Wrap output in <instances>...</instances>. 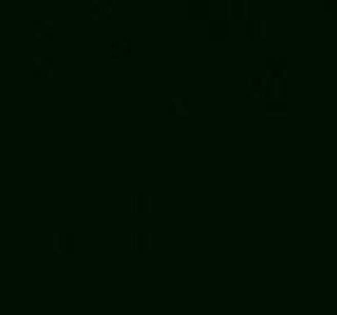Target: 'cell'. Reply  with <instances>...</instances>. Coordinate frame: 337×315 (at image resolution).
I'll return each instance as SVG.
<instances>
[{
	"label": "cell",
	"mask_w": 337,
	"mask_h": 315,
	"mask_svg": "<svg viewBox=\"0 0 337 315\" xmlns=\"http://www.w3.org/2000/svg\"><path fill=\"white\" fill-rule=\"evenodd\" d=\"M54 22L51 19H37L34 22V37H39V39H51L54 37Z\"/></svg>",
	"instance_id": "obj_1"
},
{
	"label": "cell",
	"mask_w": 337,
	"mask_h": 315,
	"mask_svg": "<svg viewBox=\"0 0 337 315\" xmlns=\"http://www.w3.org/2000/svg\"><path fill=\"white\" fill-rule=\"evenodd\" d=\"M73 235H71V233H56L54 235V248L58 252H71L73 250Z\"/></svg>",
	"instance_id": "obj_2"
},
{
	"label": "cell",
	"mask_w": 337,
	"mask_h": 315,
	"mask_svg": "<svg viewBox=\"0 0 337 315\" xmlns=\"http://www.w3.org/2000/svg\"><path fill=\"white\" fill-rule=\"evenodd\" d=\"M131 248L136 252H148V248H151V235H148V233H134V235H131Z\"/></svg>",
	"instance_id": "obj_3"
},
{
	"label": "cell",
	"mask_w": 337,
	"mask_h": 315,
	"mask_svg": "<svg viewBox=\"0 0 337 315\" xmlns=\"http://www.w3.org/2000/svg\"><path fill=\"white\" fill-rule=\"evenodd\" d=\"M34 73L41 78H51L54 75V61L51 58H37L34 61Z\"/></svg>",
	"instance_id": "obj_4"
},
{
	"label": "cell",
	"mask_w": 337,
	"mask_h": 315,
	"mask_svg": "<svg viewBox=\"0 0 337 315\" xmlns=\"http://www.w3.org/2000/svg\"><path fill=\"white\" fill-rule=\"evenodd\" d=\"M131 209L136 213H146L151 209V196L148 194H134L131 196Z\"/></svg>",
	"instance_id": "obj_5"
},
{
	"label": "cell",
	"mask_w": 337,
	"mask_h": 315,
	"mask_svg": "<svg viewBox=\"0 0 337 315\" xmlns=\"http://www.w3.org/2000/svg\"><path fill=\"white\" fill-rule=\"evenodd\" d=\"M92 15H95V17H102V19L112 17V5H107V3H95V5H92Z\"/></svg>",
	"instance_id": "obj_6"
},
{
	"label": "cell",
	"mask_w": 337,
	"mask_h": 315,
	"mask_svg": "<svg viewBox=\"0 0 337 315\" xmlns=\"http://www.w3.org/2000/svg\"><path fill=\"white\" fill-rule=\"evenodd\" d=\"M129 47H131L129 41H114V44H112V54L127 56V54H129Z\"/></svg>",
	"instance_id": "obj_7"
},
{
	"label": "cell",
	"mask_w": 337,
	"mask_h": 315,
	"mask_svg": "<svg viewBox=\"0 0 337 315\" xmlns=\"http://www.w3.org/2000/svg\"><path fill=\"white\" fill-rule=\"evenodd\" d=\"M170 104H173V107H175L173 111H180V114H187V107H184V104H189V100H184V97H182V100H173V102H170Z\"/></svg>",
	"instance_id": "obj_8"
},
{
	"label": "cell",
	"mask_w": 337,
	"mask_h": 315,
	"mask_svg": "<svg viewBox=\"0 0 337 315\" xmlns=\"http://www.w3.org/2000/svg\"><path fill=\"white\" fill-rule=\"evenodd\" d=\"M230 8H233V17H243V8H245L243 3H233Z\"/></svg>",
	"instance_id": "obj_9"
}]
</instances>
